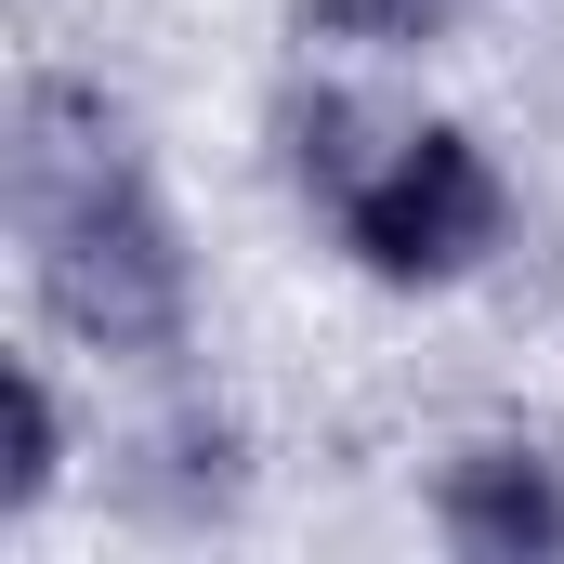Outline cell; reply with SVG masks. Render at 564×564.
I'll list each match as a JSON object with an SVG mask.
<instances>
[{"mask_svg": "<svg viewBox=\"0 0 564 564\" xmlns=\"http://www.w3.org/2000/svg\"><path fill=\"white\" fill-rule=\"evenodd\" d=\"M53 486V394L40 381H13V512Z\"/></svg>", "mask_w": 564, "mask_h": 564, "instance_id": "5b68a950", "label": "cell"}, {"mask_svg": "<svg viewBox=\"0 0 564 564\" xmlns=\"http://www.w3.org/2000/svg\"><path fill=\"white\" fill-rule=\"evenodd\" d=\"M446 539H473V552H539V539H564L552 473H539L525 446H473V459L446 473Z\"/></svg>", "mask_w": 564, "mask_h": 564, "instance_id": "3957f363", "label": "cell"}, {"mask_svg": "<svg viewBox=\"0 0 564 564\" xmlns=\"http://www.w3.org/2000/svg\"><path fill=\"white\" fill-rule=\"evenodd\" d=\"M13 210L40 250V302L93 355H171L184 341V250H171V210L132 171V144L106 132V106H66V93L26 106Z\"/></svg>", "mask_w": 564, "mask_h": 564, "instance_id": "6da1fadb", "label": "cell"}, {"mask_svg": "<svg viewBox=\"0 0 564 564\" xmlns=\"http://www.w3.org/2000/svg\"><path fill=\"white\" fill-rule=\"evenodd\" d=\"M473 0H302V40L328 53H433Z\"/></svg>", "mask_w": 564, "mask_h": 564, "instance_id": "277c9868", "label": "cell"}, {"mask_svg": "<svg viewBox=\"0 0 564 564\" xmlns=\"http://www.w3.org/2000/svg\"><path fill=\"white\" fill-rule=\"evenodd\" d=\"M315 210L341 224V250H355L381 289H446V276H473V263L499 250L512 184H499L486 144L446 132V119H381V144H368Z\"/></svg>", "mask_w": 564, "mask_h": 564, "instance_id": "7a4b0ae2", "label": "cell"}]
</instances>
